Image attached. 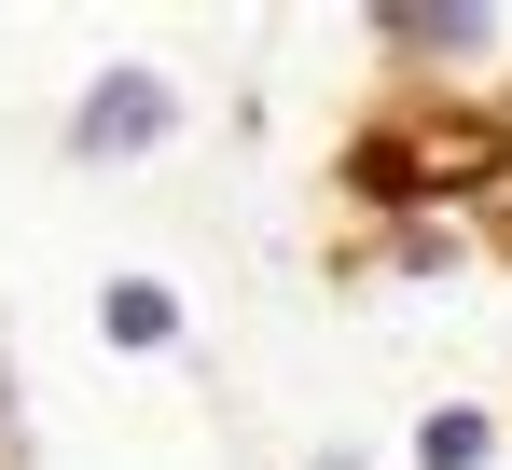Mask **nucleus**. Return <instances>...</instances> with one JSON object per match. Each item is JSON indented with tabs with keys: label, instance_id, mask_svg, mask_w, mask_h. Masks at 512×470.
Masks as SVG:
<instances>
[{
	"label": "nucleus",
	"instance_id": "nucleus-1",
	"mask_svg": "<svg viewBox=\"0 0 512 470\" xmlns=\"http://www.w3.org/2000/svg\"><path fill=\"white\" fill-rule=\"evenodd\" d=\"M167 125H180V97H167V70H97L84 83V111H70V153L84 166H139V153H167Z\"/></svg>",
	"mask_w": 512,
	"mask_h": 470
},
{
	"label": "nucleus",
	"instance_id": "nucleus-4",
	"mask_svg": "<svg viewBox=\"0 0 512 470\" xmlns=\"http://www.w3.org/2000/svg\"><path fill=\"white\" fill-rule=\"evenodd\" d=\"M485 443H499V429H485L471 401H429L416 415V470H485Z\"/></svg>",
	"mask_w": 512,
	"mask_h": 470
},
{
	"label": "nucleus",
	"instance_id": "nucleus-3",
	"mask_svg": "<svg viewBox=\"0 0 512 470\" xmlns=\"http://www.w3.org/2000/svg\"><path fill=\"white\" fill-rule=\"evenodd\" d=\"M97 332H111V346H180V291L167 277H111V291H97Z\"/></svg>",
	"mask_w": 512,
	"mask_h": 470
},
{
	"label": "nucleus",
	"instance_id": "nucleus-5",
	"mask_svg": "<svg viewBox=\"0 0 512 470\" xmlns=\"http://www.w3.org/2000/svg\"><path fill=\"white\" fill-rule=\"evenodd\" d=\"M305 470H360V457H305Z\"/></svg>",
	"mask_w": 512,
	"mask_h": 470
},
{
	"label": "nucleus",
	"instance_id": "nucleus-2",
	"mask_svg": "<svg viewBox=\"0 0 512 470\" xmlns=\"http://www.w3.org/2000/svg\"><path fill=\"white\" fill-rule=\"evenodd\" d=\"M374 28H388V42H416V56H485V42H499V14H485V0H388Z\"/></svg>",
	"mask_w": 512,
	"mask_h": 470
}]
</instances>
